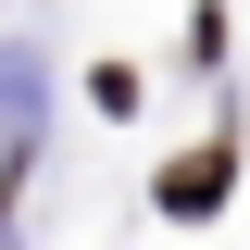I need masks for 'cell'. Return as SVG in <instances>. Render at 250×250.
Returning a JSON list of instances; mask_svg holds the SVG:
<instances>
[{
	"mask_svg": "<svg viewBox=\"0 0 250 250\" xmlns=\"http://www.w3.org/2000/svg\"><path fill=\"white\" fill-rule=\"evenodd\" d=\"M213 200H225V150H188L163 175V213H213Z\"/></svg>",
	"mask_w": 250,
	"mask_h": 250,
	"instance_id": "cell-1",
	"label": "cell"
}]
</instances>
